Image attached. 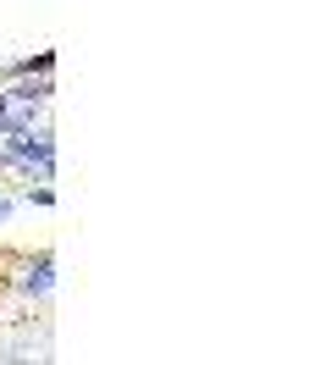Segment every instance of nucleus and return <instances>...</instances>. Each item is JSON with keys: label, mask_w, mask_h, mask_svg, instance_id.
<instances>
[{"label": "nucleus", "mask_w": 331, "mask_h": 365, "mask_svg": "<svg viewBox=\"0 0 331 365\" xmlns=\"http://www.w3.org/2000/svg\"><path fill=\"white\" fill-rule=\"evenodd\" d=\"M50 288H56V260L39 255V260L28 266V277H22V294L28 299H50Z\"/></svg>", "instance_id": "obj_2"}, {"label": "nucleus", "mask_w": 331, "mask_h": 365, "mask_svg": "<svg viewBox=\"0 0 331 365\" xmlns=\"http://www.w3.org/2000/svg\"><path fill=\"white\" fill-rule=\"evenodd\" d=\"M39 166L44 178H50V166H56V138H50V128H22V133H6V144H0V166Z\"/></svg>", "instance_id": "obj_1"}, {"label": "nucleus", "mask_w": 331, "mask_h": 365, "mask_svg": "<svg viewBox=\"0 0 331 365\" xmlns=\"http://www.w3.org/2000/svg\"><path fill=\"white\" fill-rule=\"evenodd\" d=\"M11 210H17V200H11V194H0V222H6Z\"/></svg>", "instance_id": "obj_3"}]
</instances>
